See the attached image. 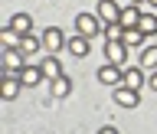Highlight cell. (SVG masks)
Instances as JSON below:
<instances>
[{"instance_id": "6da1fadb", "label": "cell", "mask_w": 157, "mask_h": 134, "mask_svg": "<svg viewBox=\"0 0 157 134\" xmlns=\"http://www.w3.org/2000/svg\"><path fill=\"white\" fill-rule=\"evenodd\" d=\"M105 62L124 69V62H128V46H124V39H105Z\"/></svg>"}, {"instance_id": "7a4b0ae2", "label": "cell", "mask_w": 157, "mask_h": 134, "mask_svg": "<svg viewBox=\"0 0 157 134\" xmlns=\"http://www.w3.org/2000/svg\"><path fill=\"white\" fill-rule=\"evenodd\" d=\"M95 75H98V82H101L105 88H118L121 82H124V69H121V66H111V62H105V66L95 72Z\"/></svg>"}, {"instance_id": "3957f363", "label": "cell", "mask_w": 157, "mask_h": 134, "mask_svg": "<svg viewBox=\"0 0 157 134\" xmlns=\"http://www.w3.org/2000/svg\"><path fill=\"white\" fill-rule=\"evenodd\" d=\"M105 26V23H101V20L95 17V13H78L75 17V33H82V36H98V29Z\"/></svg>"}, {"instance_id": "277c9868", "label": "cell", "mask_w": 157, "mask_h": 134, "mask_svg": "<svg viewBox=\"0 0 157 134\" xmlns=\"http://www.w3.org/2000/svg\"><path fill=\"white\" fill-rule=\"evenodd\" d=\"M20 88H23L20 72H3V82H0V95H3V101H13V98L20 95Z\"/></svg>"}, {"instance_id": "5b68a950", "label": "cell", "mask_w": 157, "mask_h": 134, "mask_svg": "<svg viewBox=\"0 0 157 134\" xmlns=\"http://www.w3.org/2000/svg\"><path fill=\"white\" fill-rule=\"evenodd\" d=\"M95 17L101 20V23H118V20H121V3H118V0H98Z\"/></svg>"}, {"instance_id": "8992f818", "label": "cell", "mask_w": 157, "mask_h": 134, "mask_svg": "<svg viewBox=\"0 0 157 134\" xmlns=\"http://www.w3.org/2000/svg\"><path fill=\"white\" fill-rule=\"evenodd\" d=\"M39 39H43V49H46V52H59V49H66V43H69V39L62 36V29H59V26H49Z\"/></svg>"}, {"instance_id": "52a82bcc", "label": "cell", "mask_w": 157, "mask_h": 134, "mask_svg": "<svg viewBox=\"0 0 157 134\" xmlns=\"http://www.w3.org/2000/svg\"><path fill=\"white\" fill-rule=\"evenodd\" d=\"M115 105H121V108H137V105H141V92H137V88H128V85H118V88H115Z\"/></svg>"}, {"instance_id": "ba28073f", "label": "cell", "mask_w": 157, "mask_h": 134, "mask_svg": "<svg viewBox=\"0 0 157 134\" xmlns=\"http://www.w3.org/2000/svg\"><path fill=\"white\" fill-rule=\"evenodd\" d=\"M26 69V56L20 49H3V72H23Z\"/></svg>"}, {"instance_id": "9c48e42d", "label": "cell", "mask_w": 157, "mask_h": 134, "mask_svg": "<svg viewBox=\"0 0 157 134\" xmlns=\"http://www.w3.org/2000/svg\"><path fill=\"white\" fill-rule=\"evenodd\" d=\"M69 92H72V78L69 75H59L49 82V95L56 98V101H62V98H69Z\"/></svg>"}, {"instance_id": "30bf717a", "label": "cell", "mask_w": 157, "mask_h": 134, "mask_svg": "<svg viewBox=\"0 0 157 134\" xmlns=\"http://www.w3.org/2000/svg\"><path fill=\"white\" fill-rule=\"evenodd\" d=\"M66 49H69V52H72L75 59H85V56H88V36L75 33V36H72V39L66 43Z\"/></svg>"}, {"instance_id": "8fae6325", "label": "cell", "mask_w": 157, "mask_h": 134, "mask_svg": "<svg viewBox=\"0 0 157 134\" xmlns=\"http://www.w3.org/2000/svg\"><path fill=\"white\" fill-rule=\"evenodd\" d=\"M39 69H43V75H46L49 82H52V78H59V75H62V62H59V59L52 56V52H49V56L43 59V62H39Z\"/></svg>"}, {"instance_id": "7c38bea8", "label": "cell", "mask_w": 157, "mask_h": 134, "mask_svg": "<svg viewBox=\"0 0 157 134\" xmlns=\"http://www.w3.org/2000/svg\"><path fill=\"white\" fill-rule=\"evenodd\" d=\"M7 26H13V29L20 33V36H26L29 29H33V17H29V13H13Z\"/></svg>"}, {"instance_id": "4fadbf2b", "label": "cell", "mask_w": 157, "mask_h": 134, "mask_svg": "<svg viewBox=\"0 0 157 134\" xmlns=\"http://www.w3.org/2000/svg\"><path fill=\"white\" fill-rule=\"evenodd\" d=\"M144 82H147V78H144V72H141L137 66H131V69L124 66V82H121V85H128V88H137V92H141V85H144Z\"/></svg>"}, {"instance_id": "5bb4252c", "label": "cell", "mask_w": 157, "mask_h": 134, "mask_svg": "<svg viewBox=\"0 0 157 134\" xmlns=\"http://www.w3.org/2000/svg\"><path fill=\"white\" fill-rule=\"evenodd\" d=\"M118 23H121L124 29L137 26V23H141V10H137L134 3H131V7H121V20H118Z\"/></svg>"}, {"instance_id": "9a60e30c", "label": "cell", "mask_w": 157, "mask_h": 134, "mask_svg": "<svg viewBox=\"0 0 157 134\" xmlns=\"http://www.w3.org/2000/svg\"><path fill=\"white\" fill-rule=\"evenodd\" d=\"M0 43H3V49H20L23 36H20L13 26H3V29H0Z\"/></svg>"}, {"instance_id": "2e32d148", "label": "cell", "mask_w": 157, "mask_h": 134, "mask_svg": "<svg viewBox=\"0 0 157 134\" xmlns=\"http://www.w3.org/2000/svg\"><path fill=\"white\" fill-rule=\"evenodd\" d=\"M20 78H23V85H26V88H33V85H39L46 75H43V69H39V66H26L23 72H20Z\"/></svg>"}, {"instance_id": "e0dca14e", "label": "cell", "mask_w": 157, "mask_h": 134, "mask_svg": "<svg viewBox=\"0 0 157 134\" xmlns=\"http://www.w3.org/2000/svg\"><path fill=\"white\" fill-rule=\"evenodd\" d=\"M39 49H43V39H36L33 33H26L23 43H20V52H23V56H33V52H39Z\"/></svg>"}, {"instance_id": "ac0fdd59", "label": "cell", "mask_w": 157, "mask_h": 134, "mask_svg": "<svg viewBox=\"0 0 157 134\" xmlns=\"http://www.w3.org/2000/svg\"><path fill=\"white\" fill-rule=\"evenodd\" d=\"M137 29H141L144 36H154V33H157V13H141V23H137Z\"/></svg>"}, {"instance_id": "d6986e66", "label": "cell", "mask_w": 157, "mask_h": 134, "mask_svg": "<svg viewBox=\"0 0 157 134\" xmlns=\"http://www.w3.org/2000/svg\"><path fill=\"white\" fill-rule=\"evenodd\" d=\"M124 46H128V49H137V46H144V33H141L137 26L124 29Z\"/></svg>"}, {"instance_id": "ffe728a7", "label": "cell", "mask_w": 157, "mask_h": 134, "mask_svg": "<svg viewBox=\"0 0 157 134\" xmlns=\"http://www.w3.org/2000/svg\"><path fill=\"white\" fill-rule=\"evenodd\" d=\"M141 66L151 69V72L157 69V46H144V52H141Z\"/></svg>"}, {"instance_id": "44dd1931", "label": "cell", "mask_w": 157, "mask_h": 134, "mask_svg": "<svg viewBox=\"0 0 157 134\" xmlns=\"http://www.w3.org/2000/svg\"><path fill=\"white\" fill-rule=\"evenodd\" d=\"M105 39H124V26L121 23H105Z\"/></svg>"}, {"instance_id": "7402d4cb", "label": "cell", "mask_w": 157, "mask_h": 134, "mask_svg": "<svg viewBox=\"0 0 157 134\" xmlns=\"http://www.w3.org/2000/svg\"><path fill=\"white\" fill-rule=\"evenodd\" d=\"M147 85H151V88H154V92H157V69H154V72H151V78H147Z\"/></svg>"}, {"instance_id": "603a6c76", "label": "cell", "mask_w": 157, "mask_h": 134, "mask_svg": "<svg viewBox=\"0 0 157 134\" xmlns=\"http://www.w3.org/2000/svg\"><path fill=\"white\" fill-rule=\"evenodd\" d=\"M98 134H118V128H111V124H105V128H101V131H98Z\"/></svg>"}, {"instance_id": "cb8c5ba5", "label": "cell", "mask_w": 157, "mask_h": 134, "mask_svg": "<svg viewBox=\"0 0 157 134\" xmlns=\"http://www.w3.org/2000/svg\"><path fill=\"white\" fill-rule=\"evenodd\" d=\"M147 3H151V7H154V10H157V0H147Z\"/></svg>"}, {"instance_id": "d4e9b609", "label": "cell", "mask_w": 157, "mask_h": 134, "mask_svg": "<svg viewBox=\"0 0 157 134\" xmlns=\"http://www.w3.org/2000/svg\"><path fill=\"white\" fill-rule=\"evenodd\" d=\"M131 3H147V0H131Z\"/></svg>"}]
</instances>
